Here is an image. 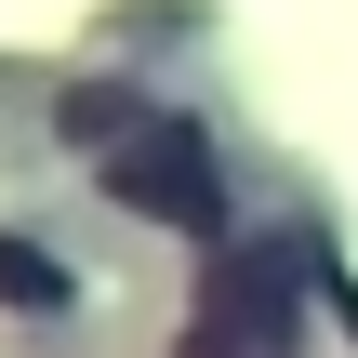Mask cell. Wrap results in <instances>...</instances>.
I'll return each instance as SVG.
<instances>
[{
  "label": "cell",
  "mask_w": 358,
  "mask_h": 358,
  "mask_svg": "<svg viewBox=\"0 0 358 358\" xmlns=\"http://www.w3.org/2000/svg\"><path fill=\"white\" fill-rule=\"evenodd\" d=\"M0 306H66V279H53L27 239H0Z\"/></svg>",
  "instance_id": "cell-4"
},
{
  "label": "cell",
  "mask_w": 358,
  "mask_h": 358,
  "mask_svg": "<svg viewBox=\"0 0 358 358\" xmlns=\"http://www.w3.org/2000/svg\"><path fill=\"white\" fill-rule=\"evenodd\" d=\"M106 186H120L133 213L186 226V239H213V226H226V173H213L199 120H159V106H146V133H133V146H106Z\"/></svg>",
  "instance_id": "cell-2"
},
{
  "label": "cell",
  "mask_w": 358,
  "mask_h": 358,
  "mask_svg": "<svg viewBox=\"0 0 358 358\" xmlns=\"http://www.w3.org/2000/svg\"><path fill=\"white\" fill-rule=\"evenodd\" d=\"M66 133H80V146H133V133H146V106H133V93H106V80H80V93H66Z\"/></svg>",
  "instance_id": "cell-3"
},
{
  "label": "cell",
  "mask_w": 358,
  "mask_h": 358,
  "mask_svg": "<svg viewBox=\"0 0 358 358\" xmlns=\"http://www.w3.org/2000/svg\"><path fill=\"white\" fill-rule=\"evenodd\" d=\"M186 358H213V345H186Z\"/></svg>",
  "instance_id": "cell-5"
},
{
  "label": "cell",
  "mask_w": 358,
  "mask_h": 358,
  "mask_svg": "<svg viewBox=\"0 0 358 358\" xmlns=\"http://www.w3.org/2000/svg\"><path fill=\"white\" fill-rule=\"evenodd\" d=\"M292 319H306V252H292V239H239V252H213L186 345H213V358H292Z\"/></svg>",
  "instance_id": "cell-1"
}]
</instances>
